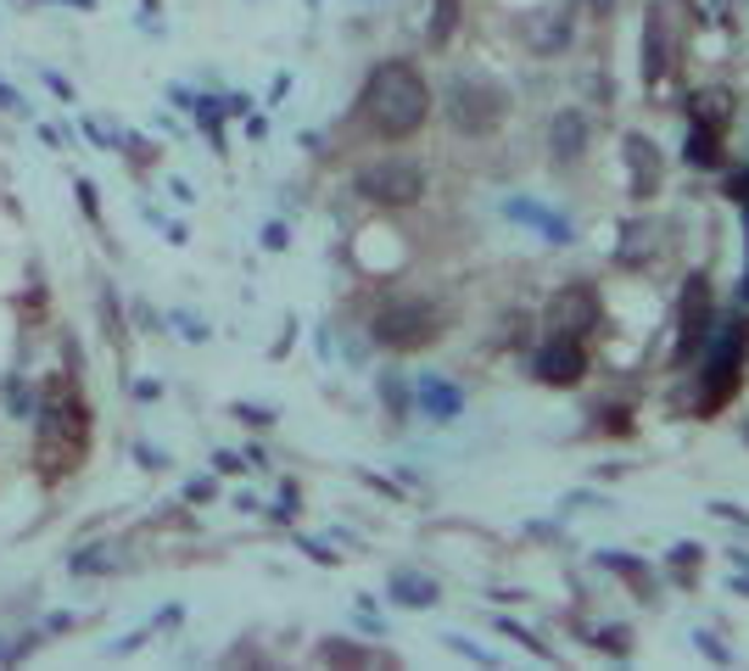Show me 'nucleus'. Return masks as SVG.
I'll return each mask as SVG.
<instances>
[{
    "label": "nucleus",
    "instance_id": "b1692460",
    "mask_svg": "<svg viewBox=\"0 0 749 671\" xmlns=\"http://www.w3.org/2000/svg\"><path fill=\"white\" fill-rule=\"evenodd\" d=\"M588 12H599V18H610V12H615V0H588Z\"/></svg>",
    "mask_w": 749,
    "mask_h": 671
},
{
    "label": "nucleus",
    "instance_id": "ddd939ff",
    "mask_svg": "<svg viewBox=\"0 0 749 671\" xmlns=\"http://www.w3.org/2000/svg\"><path fill=\"white\" fill-rule=\"evenodd\" d=\"M548 146H554L559 163H577L588 152V118L582 112H559L554 124H548Z\"/></svg>",
    "mask_w": 749,
    "mask_h": 671
},
{
    "label": "nucleus",
    "instance_id": "7ed1b4c3",
    "mask_svg": "<svg viewBox=\"0 0 749 671\" xmlns=\"http://www.w3.org/2000/svg\"><path fill=\"white\" fill-rule=\"evenodd\" d=\"M510 112V90L487 74H454L448 79V118L459 135H492Z\"/></svg>",
    "mask_w": 749,
    "mask_h": 671
},
{
    "label": "nucleus",
    "instance_id": "39448f33",
    "mask_svg": "<svg viewBox=\"0 0 749 671\" xmlns=\"http://www.w3.org/2000/svg\"><path fill=\"white\" fill-rule=\"evenodd\" d=\"M369 336L381 347H392V353H420V347H431L436 336H443V325H436V309H425V302H414V297H398L374 314Z\"/></svg>",
    "mask_w": 749,
    "mask_h": 671
},
{
    "label": "nucleus",
    "instance_id": "dca6fc26",
    "mask_svg": "<svg viewBox=\"0 0 749 671\" xmlns=\"http://www.w3.org/2000/svg\"><path fill=\"white\" fill-rule=\"evenodd\" d=\"M510 219L537 224L548 241H571V224H566V219H554V213H543V208H532V202H510Z\"/></svg>",
    "mask_w": 749,
    "mask_h": 671
},
{
    "label": "nucleus",
    "instance_id": "20e7f679",
    "mask_svg": "<svg viewBox=\"0 0 749 671\" xmlns=\"http://www.w3.org/2000/svg\"><path fill=\"white\" fill-rule=\"evenodd\" d=\"M353 191L364 202H381V208H414L425 197V168L409 163V157H381V163L358 168Z\"/></svg>",
    "mask_w": 749,
    "mask_h": 671
},
{
    "label": "nucleus",
    "instance_id": "423d86ee",
    "mask_svg": "<svg viewBox=\"0 0 749 671\" xmlns=\"http://www.w3.org/2000/svg\"><path fill=\"white\" fill-rule=\"evenodd\" d=\"M738 370H744V325H733V336H722V347L705 364V387H700V414H716L733 392H738Z\"/></svg>",
    "mask_w": 749,
    "mask_h": 671
},
{
    "label": "nucleus",
    "instance_id": "0eeeda50",
    "mask_svg": "<svg viewBox=\"0 0 749 671\" xmlns=\"http://www.w3.org/2000/svg\"><path fill=\"white\" fill-rule=\"evenodd\" d=\"M532 376H537L543 387H577V381L588 376V342H577V336H548V342L537 347V358H532Z\"/></svg>",
    "mask_w": 749,
    "mask_h": 671
},
{
    "label": "nucleus",
    "instance_id": "9d476101",
    "mask_svg": "<svg viewBox=\"0 0 749 671\" xmlns=\"http://www.w3.org/2000/svg\"><path fill=\"white\" fill-rule=\"evenodd\" d=\"M660 179H666L660 146L649 135H627V191L638 202H649V197H660Z\"/></svg>",
    "mask_w": 749,
    "mask_h": 671
},
{
    "label": "nucleus",
    "instance_id": "6ab92c4d",
    "mask_svg": "<svg viewBox=\"0 0 749 671\" xmlns=\"http://www.w3.org/2000/svg\"><path fill=\"white\" fill-rule=\"evenodd\" d=\"M320 660H325V666H369L374 655H369V649H353L347 638H331V644L320 649Z\"/></svg>",
    "mask_w": 749,
    "mask_h": 671
},
{
    "label": "nucleus",
    "instance_id": "1a4fd4ad",
    "mask_svg": "<svg viewBox=\"0 0 749 671\" xmlns=\"http://www.w3.org/2000/svg\"><path fill=\"white\" fill-rule=\"evenodd\" d=\"M644 85H660L666 74H671V63H677V18H671V7H655L649 18H644Z\"/></svg>",
    "mask_w": 749,
    "mask_h": 671
},
{
    "label": "nucleus",
    "instance_id": "f03ea898",
    "mask_svg": "<svg viewBox=\"0 0 749 671\" xmlns=\"http://www.w3.org/2000/svg\"><path fill=\"white\" fill-rule=\"evenodd\" d=\"M431 118V85L414 63H381L364 85V124L381 141H409Z\"/></svg>",
    "mask_w": 749,
    "mask_h": 671
},
{
    "label": "nucleus",
    "instance_id": "a211bd4d",
    "mask_svg": "<svg viewBox=\"0 0 749 671\" xmlns=\"http://www.w3.org/2000/svg\"><path fill=\"white\" fill-rule=\"evenodd\" d=\"M716 146H722V135L689 124V163H694V168H716Z\"/></svg>",
    "mask_w": 749,
    "mask_h": 671
},
{
    "label": "nucleus",
    "instance_id": "5701e85b",
    "mask_svg": "<svg viewBox=\"0 0 749 671\" xmlns=\"http://www.w3.org/2000/svg\"><path fill=\"white\" fill-rule=\"evenodd\" d=\"M235 414H241L246 425H269V420H275L269 409H253V403H235Z\"/></svg>",
    "mask_w": 749,
    "mask_h": 671
},
{
    "label": "nucleus",
    "instance_id": "aec40b11",
    "mask_svg": "<svg viewBox=\"0 0 749 671\" xmlns=\"http://www.w3.org/2000/svg\"><path fill=\"white\" fill-rule=\"evenodd\" d=\"M448 29H454V0H436V23H431V40L443 45V40H448Z\"/></svg>",
    "mask_w": 749,
    "mask_h": 671
},
{
    "label": "nucleus",
    "instance_id": "f8f14e48",
    "mask_svg": "<svg viewBox=\"0 0 749 671\" xmlns=\"http://www.w3.org/2000/svg\"><path fill=\"white\" fill-rule=\"evenodd\" d=\"M689 124H694V130H711V135H727V124H733V96H727L722 85L694 90V101H689Z\"/></svg>",
    "mask_w": 749,
    "mask_h": 671
},
{
    "label": "nucleus",
    "instance_id": "412c9836",
    "mask_svg": "<svg viewBox=\"0 0 749 671\" xmlns=\"http://www.w3.org/2000/svg\"><path fill=\"white\" fill-rule=\"evenodd\" d=\"M671 566H677V571H694V566H700V548H694V543L671 548Z\"/></svg>",
    "mask_w": 749,
    "mask_h": 671
},
{
    "label": "nucleus",
    "instance_id": "6e6552de",
    "mask_svg": "<svg viewBox=\"0 0 749 671\" xmlns=\"http://www.w3.org/2000/svg\"><path fill=\"white\" fill-rule=\"evenodd\" d=\"M593 325H599V297H593V286L554 291V302H548V336H577V342H588Z\"/></svg>",
    "mask_w": 749,
    "mask_h": 671
},
{
    "label": "nucleus",
    "instance_id": "f3484780",
    "mask_svg": "<svg viewBox=\"0 0 749 671\" xmlns=\"http://www.w3.org/2000/svg\"><path fill=\"white\" fill-rule=\"evenodd\" d=\"M96 302H101L107 342H112V347H123V314H118V297H112V286H107V280H96Z\"/></svg>",
    "mask_w": 749,
    "mask_h": 671
},
{
    "label": "nucleus",
    "instance_id": "4be33fe9",
    "mask_svg": "<svg viewBox=\"0 0 749 671\" xmlns=\"http://www.w3.org/2000/svg\"><path fill=\"white\" fill-rule=\"evenodd\" d=\"M79 208H85L90 219H101V202H96V186H90V179H79Z\"/></svg>",
    "mask_w": 749,
    "mask_h": 671
},
{
    "label": "nucleus",
    "instance_id": "9b49d317",
    "mask_svg": "<svg viewBox=\"0 0 749 671\" xmlns=\"http://www.w3.org/2000/svg\"><path fill=\"white\" fill-rule=\"evenodd\" d=\"M705 325H711V286L694 275L689 297H682V320H677V353H694L705 342Z\"/></svg>",
    "mask_w": 749,
    "mask_h": 671
},
{
    "label": "nucleus",
    "instance_id": "4468645a",
    "mask_svg": "<svg viewBox=\"0 0 749 671\" xmlns=\"http://www.w3.org/2000/svg\"><path fill=\"white\" fill-rule=\"evenodd\" d=\"M414 403H420L431 420H454V414L465 409V398H459L448 381H436V376H420V381H414Z\"/></svg>",
    "mask_w": 749,
    "mask_h": 671
},
{
    "label": "nucleus",
    "instance_id": "2eb2a0df",
    "mask_svg": "<svg viewBox=\"0 0 749 671\" xmlns=\"http://www.w3.org/2000/svg\"><path fill=\"white\" fill-rule=\"evenodd\" d=\"M392 599L409 610H431L436 604V582L425 571H392Z\"/></svg>",
    "mask_w": 749,
    "mask_h": 671
},
{
    "label": "nucleus",
    "instance_id": "f257e3e1",
    "mask_svg": "<svg viewBox=\"0 0 749 671\" xmlns=\"http://www.w3.org/2000/svg\"><path fill=\"white\" fill-rule=\"evenodd\" d=\"M90 454V403L74 387V376H51L40 398V443H34V470L40 481H68Z\"/></svg>",
    "mask_w": 749,
    "mask_h": 671
}]
</instances>
